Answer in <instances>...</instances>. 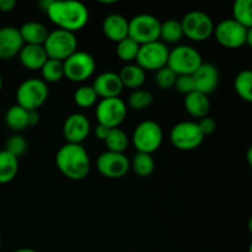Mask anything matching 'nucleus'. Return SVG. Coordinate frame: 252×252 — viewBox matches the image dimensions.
I'll return each instance as SVG.
<instances>
[{
	"instance_id": "26",
	"label": "nucleus",
	"mask_w": 252,
	"mask_h": 252,
	"mask_svg": "<svg viewBox=\"0 0 252 252\" xmlns=\"http://www.w3.org/2000/svg\"><path fill=\"white\" fill-rule=\"evenodd\" d=\"M184 37L181 21L169 19L160 25V38L164 43H177Z\"/></svg>"
},
{
	"instance_id": "16",
	"label": "nucleus",
	"mask_w": 252,
	"mask_h": 252,
	"mask_svg": "<svg viewBox=\"0 0 252 252\" xmlns=\"http://www.w3.org/2000/svg\"><path fill=\"white\" fill-rule=\"evenodd\" d=\"M93 89L95 90L96 95L102 98H113L120 97L123 90L122 81H121L118 73L113 71H105L100 75L96 76L93 83Z\"/></svg>"
},
{
	"instance_id": "31",
	"label": "nucleus",
	"mask_w": 252,
	"mask_h": 252,
	"mask_svg": "<svg viewBox=\"0 0 252 252\" xmlns=\"http://www.w3.org/2000/svg\"><path fill=\"white\" fill-rule=\"evenodd\" d=\"M233 19L245 29L252 27V0H236L233 6Z\"/></svg>"
},
{
	"instance_id": "25",
	"label": "nucleus",
	"mask_w": 252,
	"mask_h": 252,
	"mask_svg": "<svg viewBox=\"0 0 252 252\" xmlns=\"http://www.w3.org/2000/svg\"><path fill=\"white\" fill-rule=\"evenodd\" d=\"M19 172V159L7 153L0 150V184H9L16 177Z\"/></svg>"
},
{
	"instance_id": "1",
	"label": "nucleus",
	"mask_w": 252,
	"mask_h": 252,
	"mask_svg": "<svg viewBox=\"0 0 252 252\" xmlns=\"http://www.w3.org/2000/svg\"><path fill=\"white\" fill-rule=\"evenodd\" d=\"M44 11L57 29L73 33L83 30L88 25L90 17L88 6L75 0L49 1Z\"/></svg>"
},
{
	"instance_id": "6",
	"label": "nucleus",
	"mask_w": 252,
	"mask_h": 252,
	"mask_svg": "<svg viewBox=\"0 0 252 252\" xmlns=\"http://www.w3.org/2000/svg\"><path fill=\"white\" fill-rule=\"evenodd\" d=\"M43 48L49 59L64 62L78 51V38L73 32L57 29L49 32Z\"/></svg>"
},
{
	"instance_id": "36",
	"label": "nucleus",
	"mask_w": 252,
	"mask_h": 252,
	"mask_svg": "<svg viewBox=\"0 0 252 252\" xmlns=\"http://www.w3.org/2000/svg\"><path fill=\"white\" fill-rule=\"evenodd\" d=\"M176 79L177 75L167 65L155 71V83L160 89H164V90L174 88Z\"/></svg>"
},
{
	"instance_id": "17",
	"label": "nucleus",
	"mask_w": 252,
	"mask_h": 252,
	"mask_svg": "<svg viewBox=\"0 0 252 252\" xmlns=\"http://www.w3.org/2000/svg\"><path fill=\"white\" fill-rule=\"evenodd\" d=\"M25 46L20 30L14 26H4L0 29V59H11L19 56Z\"/></svg>"
},
{
	"instance_id": "14",
	"label": "nucleus",
	"mask_w": 252,
	"mask_h": 252,
	"mask_svg": "<svg viewBox=\"0 0 252 252\" xmlns=\"http://www.w3.org/2000/svg\"><path fill=\"white\" fill-rule=\"evenodd\" d=\"M97 171L107 179H121L130 170V160L125 154L105 152L96 160Z\"/></svg>"
},
{
	"instance_id": "48",
	"label": "nucleus",
	"mask_w": 252,
	"mask_h": 252,
	"mask_svg": "<svg viewBox=\"0 0 252 252\" xmlns=\"http://www.w3.org/2000/svg\"><path fill=\"white\" fill-rule=\"evenodd\" d=\"M0 246H1V236H0Z\"/></svg>"
},
{
	"instance_id": "45",
	"label": "nucleus",
	"mask_w": 252,
	"mask_h": 252,
	"mask_svg": "<svg viewBox=\"0 0 252 252\" xmlns=\"http://www.w3.org/2000/svg\"><path fill=\"white\" fill-rule=\"evenodd\" d=\"M248 229H249V231L252 234V216L250 217V219H249V221H248Z\"/></svg>"
},
{
	"instance_id": "33",
	"label": "nucleus",
	"mask_w": 252,
	"mask_h": 252,
	"mask_svg": "<svg viewBox=\"0 0 252 252\" xmlns=\"http://www.w3.org/2000/svg\"><path fill=\"white\" fill-rule=\"evenodd\" d=\"M98 96L96 95L95 90L91 85H83L76 89L74 93V102L81 108H90L96 105Z\"/></svg>"
},
{
	"instance_id": "18",
	"label": "nucleus",
	"mask_w": 252,
	"mask_h": 252,
	"mask_svg": "<svg viewBox=\"0 0 252 252\" xmlns=\"http://www.w3.org/2000/svg\"><path fill=\"white\" fill-rule=\"evenodd\" d=\"M194 81V89L198 93L204 94L208 96L209 94L214 93L218 88L219 84V71L216 65L211 63H202L196 70V73L192 75Z\"/></svg>"
},
{
	"instance_id": "5",
	"label": "nucleus",
	"mask_w": 252,
	"mask_h": 252,
	"mask_svg": "<svg viewBox=\"0 0 252 252\" xmlns=\"http://www.w3.org/2000/svg\"><path fill=\"white\" fill-rule=\"evenodd\" d=\"M164 133L160 125L155 121L147 120L140 122L133 132L132 142L138 153L150 154L157 152L162 144Z\"/></svg>"
},
{
	"instance_id": "47",
	"label": "nucleus",
	"mask_w": 252,
	"mask_h": 252,
	"mask_svg": "<svg viewBox=\"0 0 252 252\" xmlns=\"http://www.w3.org/2000/svg\"><path fill=\"white\" fill-rule=\"evenodd\" d=\"M249 252H252V241H251L250 246H249Z\"/></svg>"
},
{
	"instance_id": "35",
	"label": "nucleus",
	"mask_w": 252,
	"mask_h": 252,
	"mask_svg": "<svg viewBox=\"0 0 252 252\" xmlns=\"http://www.w3.org/2000/svg\"><path fill=\"white\" fill-rule=\"evenodd\" d=\"M7 153H10L11 155H14L15 158L19 159L20 157L26 153L27 150V140L25 139V137L20 134H14L6 140L5 143V149Z\"/></svg>"
},
{
	"instance_id": "24",
	"label": "nucleus",
	"mask_w": 252,
	"mask_h": 252,
	"mask_svg": "<svg viewBox=\"0 0 252 252\" xmlns=\"http://www.w3.org/2000/svg\"><path fill=\"white\" fill-rule=\"evenodd\" d=\"M30 112L21 106L14 105L5 113V123L14 132H21L30 127Z\"/></svg>"
},
{
	"instance_id": "11",
	"label": "nucleus",
	"mask_w": 252,
	"mask_h": 252,
	"mask_svg": "<svg viewBox=\"0 0 252 252\" xmlns=\"http://www.w3.org/2000/svg\"><path fill=\"white\" fill-rule=\"evenodd\" d=\"M127 105L121 97L102 98L96 106V118L98 125L105 127L118 128L127 117Z\"/></svg>"
},
{
	"instance_id": "46",
	"label": "nucleus",
	"mask_w": 252,
	"mask_h": 252,
	"mask_svg": "<svg viewBox=\"0 0 252 252\" xmlns=\"http://www.w3.org/2000/svg\"><path fill=\"white\" fill-rule=\"evenodd\" d=\"M1 89H2V78L1 75H0V91H1Z\"/></svg>"
},
{
	"instance_id": "43",
	"label": "nucleus",
	"mask_w": 252,
	"mask_h": 252,
	"mask_svg": "<svg viewBox=\"0 0 252 252\" xmlns=\"http://www.w3.org/2000/svg\"><path fill=\"white\" fill-rule=\"evenodd\" d=\"M246 160H248L249 164L252 166V145L248 149V153H246Z\"/></svg>"
},
{
	"instance_id": "2",
	"label": "nucleus",
	"mask_w": 252,
	"mask_h": 252,
	"mask_svg": "<svg viewBox=\"0 0 252 252\" xmlns=\"http://www.w3.org/2000/svg\"><path fill=\"white\" fill-rule=\"evenodd\" d=\"M56 164L64 176L74 181L88 177L91 170L90 157L83 144L65 143L57 152Z\"/></svg>"
},
{
	"instance_id": "34",
	"label": "nucleus",
	"mask_w": 252,
	"mask_h": 252,
	"mask_svg": "<svg viewBox=\"0 0 252 252\" xmlns=\"http://www.w3.org/2000/svg\"><path fill=\"white\" fill-rule=\"evenodd\" d=\"M153 101H154V97L150 91L138 89V90L132 91L128 97V107L134 111H143L149 107Z\"/></svg>"
},
{
	"instance_id": "12",
	"label": "nucleus",
	"mask_w": 252,
	"mask_h": 252,
	"mask_svg": "<svg viewBox=\"0 0 252 252\" xmlns=\"http://www.w3.org/2000/svg\"><path fill=\"white\" fill-rule=\"evenodd\" d=\"M169 48L161 41H155L140 46L135 62L144 71H158L167 65Z\"/></svg>"
},
{
	"instance_id": "4",
	"label": "nucleus",
	"mask_w": 252,
	"mask_h": 252,
	"mask_svg": "<svg viewBox=\"0 0 252 252\" xmlns=\"http://www.w3.org/2000/svg\"><path fill=\"white\" fill-rule=\"evenodd\" d=\"M203 59L201 53L194 47L189 44H180L169 53L167 66L179 75H193L202 65Z\"/></svg>"
},
{
	"instance_id": "20",
	"label": "nucleus",
	"mask_w": 252,
	"mask_h": 252,
	"mask_svg": "<svg viewBox=\"0 0 252 252\" xmlns=\"http://www.w3.org/2000/svg\"><path fill=\"white\" fill-rule=\"evenodd\" d=\"M19 59L22 65L30 70H41L42 66L47 62L46 51L43 46H33V44H25L19 53Z\"/></svg>"
},
{
	"instance_id": "9",
	"label": "nucleus",
	"mask_w": 252,
	"mask_h": 252,
	"mask_svg": "<svg viewBox=\"0 0 252 252\" xmlns=\"http://www.w3.org/2000/svg\"><path fill=\"white\" fill-rule=\"evenodd\" d=\"M160 25L158 17L149 14H139L129 20L128 37L137 42L139 46L160 41Z\"/></svg>"
},
{
	"instance_id": "21",
	"label": "nucleus",
	"mask_w": 252,
	"mask_h": 252,
	"mask_svg": "<svg viewBox=\"0 0 252 252\" xmlns=\"http://www.w3.org/2000/svg\"><path fill=\"white\" fill-rule=\"evenodd\" d=\"M19 30L24 43L33 44V46H43L49 34L48 29L43 24L37 21L25 22Z\"/></svg>"
},
{
	"instance_id": "15",
	"label": "nucleus",
	"mask_w": 252,
	"mask_h": 252,
	"mask_svg": "<svg viewBox=\"0 0 252 252\" xmlns=\"http://www.w3.org/2000/svg\"><path fill=\"white\" fill-rule=\"evenodd\" d=\"M91 132V123L83 113H73L68 116L63 125V135L66 143L83 144Z\"/></svg>"
},
{
	"instance_id": "3",
	"label": "nucleus",
	"mask_w": 252,
	"mask_h": 252,
	"mask_svg": "<svg viewBox=\"0 0 252 252\" xmlns=\"http://www.w3.org/2000/svg\"><path fill=\"white\" fill-rule=\"evenodd\" d=\"M49 96L48 84L42 79L31 78L22 81L16 91V105L27 111H37Z\"/></svg>"
},
{
	"instance_id": "19",
	"label": "nucleus",
	"mask_w": 252,
	"mask_h": 252,
	"mask_svg": "<svg viewBox=\"0 0 252 252\" xmlns=\"http://www.w3.org/2000/svg\"><path fill=\"white\" fill-rule=\"evenodd\" d=\"M102 31L110 41L118 43V42L128 37L129 20H127L123 15L120 14L108 15L102 22Z\"/></svg>"
},
{
	"instance_id": "27",
	"label": "nucleus",
	"mask_w": 252,
	"mask_h": 252,
	"mask_svg": "<svg viewBox=\"0 0 252 252\" xmlns=\"http://www.w3.org/2000/svg\"><path fill=\"white\" fill-rule=\"evenodd\" d=\"M234 89L241 100L252 103V70L244 69L234 80Z\"/></svg>"
},
{
	"instance_id": "44",
	"label": "nucleus",
	"mask_w": 252,
	"mask_h": 252,
	"mask_svg": "<svg viewBox=\"0 0 252 252\" xmlns=\"http://www.w3.org/2000/svg\"><path fill=\"white\" fill-rule=\"evenodd\" d=\"M14 252H37V251L33 250V249H19V250Z\"/></svg>"
},
{
	"instance_id": "22",
	"label": "nucleus",
	"mask_w": 252,
	"mask_h": 252,
	"mask_svg": "<svg viewBox=\"0 0 252 252\" xmlns=\"http://www.w3.org/2000/svg\"><path fill=\"white\" fill-rule=\"evenodd\" d=\"M185 108L189 116L201 120L208 116L211 110V101L204 94L193 91L189 95L185 96Z\"/></svg>"
},
{
	"instance_id": "30",
	"label": "nucleus",
	"mask_w": 252,
	"mask_h": 252,
	"mask_svg": "<svg viewBox=\"0 0 252 252\" xmlns=\"http://www.w3.org/2000/svg\"><path fill=\"white\" fill-rule=\"evenodd\" d=\"M41 75L42 80L46 84H54L61 81L64 78L63 62L48 58L44 65L42 66Z\"/></svg>"
},
{
	"instance_id": "7",
	"label": "nucleus",
	"mask_w": 252,
	"mask_h": 252,
	"mask_svg": "<svg viewBox=\"0 0 252 252\" xmlns=\"http://www.w3.org/2000/svg\"><path fill=\"white\" fill-rule=\"evenodd\" d=\"M184 36L193 42H203L214 33V22L208 14L199 10L187 12L181 20Z\"/></svg>"
},
{
	"instance_id": "32",
	"label": "nucleus",
	"mask_w": 252,
	"mask_h": 252,
	"mask_svg": "<svg viewBox=\"0 0 252 252\" xmlns=\"http://www.w3.org/2000/svg\"><path fill=\"white\" fill-rule=\"evenodd\" d=\"M140 46L135 41H133L130 37H127V38L122 39L121 42L117 43V48H116V52H117L118 58L121 59L125 63L129 64L132 63L133 61L137 59L138 52H139Z\"/></svg>"
},
{
	"instance_id": "39",
	"label": "nucleus",
	"mask_w": 252,
	"mask_h": 252,
	"mask_svg": "<svg viewBox=\"0 0 252 252\" xmlns=\"http://www.w3.org/2000/svg\"><path fill=\"white\" fill-rule=\"evenodd\" d=\"M16 6L15 0H0V11L1 12H10Z\"/></svg>"
},
{
	"instance_id": "23",
	"label": "nucleus",
	"mask_w": 252,
	"mask_h": 252,
	"mask_svg": "<svg viewBox=\"0 0 252 252\" xmlns=\"http://www.w3.org/2000/svg\"><path fill=\"white\" fill-rule=\"evenodd\" d=\"M118 75L122 81L123 88L132 89L133 91L142 89V86L145 83V79H147L145 71L137 63L126 64L125 66L121 68Z\"/></svg>"
},
{
	"instance_id": "40",
	"label": "nucleus",
	"mask_w": 252,
	"mask_h": 252,
	"mask_svg": "<svg viewBox=\"0 0 252 252\" xmlns=\"http://www.w3.org/2000/svg\"><path fill=\"white\" fill-rule=\"evenodd\" d=\"M108 133H110V128L105 127V126L102 125H97V127L95 128V135L100 140H103V142H105V139L107 138Z\"/></svg>"
},
{
	"instance_id": "8",
	"label": "nucleus",
	"mask_w": 252,
	"mask_h": 252,
	"mask_svg": "<svg viewBox=\"0 0 252 252\" xmlns=\"http://www.w3.org/2000/svg\"><path fill=\"white\" fill-rule=\"evenodd\" d=\"M204 135L193 121H184L172 127L170 132V142L176 149L182 152H191L197 149L203 143Z\"/></svg>"
},
{
	"instance_id": "28",
	"label": "nucleus",
	"mask_w": 252,
	"mask_h": 252,
	"mask_svg": "<svg viewBox=\"0 0 252 252\" xmlns=\"http://www.w3.org/2000/svg\"><path fill=\"white\" fill-rule=\"evenodd\" d=\"M105 144L108 152L125 154L128 145H129V138H128L127 133L121 129L120 127L112 128V129H110V133L105 139Z\"/></svg>"
},
{
	"instance_id": "29",
	"label": "nucleus",
	"mask_w": 252,
	"mask_h": 252,
	"mask_svg": "<svg viewBox=\"0 0 252 252\" xmlns=\"http://www.w3.org/2000/svg\"><path fill=\"white\" fill-rule=\"evenodd\" d=\"M130 169L140 177H148L154 172L155 161L150 154L138 153L130 160Z\"/></svg>"
},
{
	"instance_id": "38",
	"label": "nucleus",
	"mask_w": 252,
	"mask_h": 252,
	"mask_svg": "<svg viewBox=\"0 0 252 252\" xmlns=\"http://www.w3.org/2000/svg\"><path fill=\"white\" fill-rule=\"evenodd\" d=\"M197 123H198L199 129H201V132L203 133L204 137H206V135L213 134V133L216 132L217 122L214 121V118L209 117V116H207V117L204 118H201Z\"/></svg>"
},
{
	"instance_id": "10",
	"label": "nucleus",
	"mask_w": 252,
	"mask_h": 252,
	"mask_svg": "<svg viewBox=\"0 0 252 252\" xmlns=\"http://www.w3.org/2000/svg\"><path fill=\"white\" fill-rule=\"evenodd\" d=\"M64 78L73 83H83L94 75L96 69V61L90 53L76 51L68 59L63 62Z\"/></svg>"
},
{
	"instance_id": "37",
	"label": "nucleus",
	"mask_w": 252,
	"mask_h": 252,
	"mask_svg": "<svg viewBox=\"0 0 252 252\" xmlns=\"http://www.w3.org/2000/svg\"><path fill=\"white\" fill-rule=\"evenodd\" d=\"M175 89L182 95L187 96L191 93L196 91L194 89V81L192 75H179L175 83Z\"/></svg>"
},
{
	"instance_id": "13",
	"label": "nucleus",
	"mask_w": 252,
	"mask_h": 252,
	"mask_svg": "<svg viewBox=\"0 0 252 252\" xmlns=\"http://www.w3.org/2000/svg\"><path fill=\"white\" fill-rule=\"evenodd\" d=\"M248 29L234 19H225L214 27V37L220 46L229 49H238L246 44Z\"/></svg>"
},
{
	"instance_id": "41",
	"label": "nucleus",
	"mask_w": 252,
	"mask_h": 252,
	"mask_svg": "<svg viewBox=\"0 0 252 252\" xmlns=\"http://www.w3.org/2000/svg\"><path fill=\"white\" fill-rule=\"evenodd\" d=\"M39 122V113L38 111H31L30 112V127L38 125Z\"/></svg>"
},
{
	"instance_id": "42",
	"label": "nucleus",
	"mask_w": 252,
	"mask_h": 252,
	"mask_svg": "<svg viewBox=\"0 0 252 252\" xmlns=\"http://www.w3.org/2000/svg\"><path fill=\"white\" fill-rule=\"evenodd\" d=\"M246 44L252 47V27L248 29V32H246Z\"/></svg>"
}]
</instances>
